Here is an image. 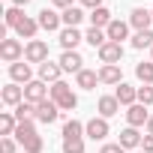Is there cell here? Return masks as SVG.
<instances>
[{
    "mask_svg": "<svg viewBox=\"0 0 153 153\" xmlns=\"http://www.w3.org/2000/svg\"><path fill=\"white\" fill-rule=\"evenodd\" d=\"M15 129H18V117H15L12 111H3V114H0V135H3V138H12Z\"/></svg>",
    "mask_w": 153,
    "mask_h": 153,
    "instance_id": "24",
    "label": "cell"
},
{
    "mask_svg": "<svg viewBox=\"0 0 153 153\" xmlns=\"http://www.w3.org/2000/svg\"><path fill=\"white\" fill-rule=\"evenodd\" d=\"M12 114L18 117V123H24V120H36V105L24 99V102H21L18 108H12Z\"/></svg>",
    "mask_w": 153,
    "mask_h": 153,
    "instance_id": "26",
    "label": "cell"
},
{
    "mask_svg": "<svg viewBox=\"0 0 153 153\" xmlns=\"http://www.w3.org/2000/svg\"><path fill=\"white\" fill-rule=\"evenodd\" d=\"M21 147H24V153H42V147H45V141H42V135L36 132V135H30V138H27V141H24Z\"/></svg>",
    "mask_w": 153,
    "mask_h": 153,
    "instance_id": "33",
    "label": "cell"
},
{
    "mask_svg": "<svg viewBox=\"0 0 153 153\" xmlns=\"http://www.w3.org/2000/svg\"><path fill=\"white\" fill-rule=\"evenodd\" d=\"M150 60H153V48H150Z\"/></svg>",
    "mask_w": 153,
    "mask_h": 153,
    "instance_id": "43",
    "label": "cell"
},
{
    "mask_svg": "<svg viewBox=\"0 0 153 153\" xmlns=\"http://www.w3.org/2000/svg\"><path fill=\"white\" fill-rule=\"evenodd\" d=\"M24 60H27V63H45V60H48V45H45L42 39H30V42L24 45Z\"/></svg>",
    "mask_w": 153,
    "mask_h": 153,
    "instance_id": "4",
    "label": "cell"
},
{
    "mask_svg": "<svg viewBox=\"0 0 153 153\" xmlns=\"http://www.w3.org/2000/svg\"><path fill=\"white\" fill-rule=\"evenodd\" d=\"M87 18H90V24H93V27H99V30H105V27H108V24L114 21V18H111V9H108V6H99V9H93V12H90Z\"/></svg>",
    "mask_w": 153,
    "mask_h": 153,
    "instance_id": "22",
    "label": "cell"
},
{
    "mask_svg": "<svg viewBox=\"0 0 153 153\" xmlns=\"http://www.w3.org/2000/svg\"><path fill=\"white\" fill-rule=\"evenodd\" d=\"M135 153H144V150H135Z\"/></svg>",
    "mask_w": 153,
    "mask_h": 153,
    "instance_id": "44",
    "label": "cell"
},
{
    "mask_svg": "<svg viewBox=\"0 0 153 153\" xmlns=\"http://www.w3.org/2000/svg\"><path fill=\"white\" fill-rule=\"evenodd\" d=\"M63 138H84V123L81 120H66L63 123Z\"/></svg>",
    "mask_w": 153,
    "mask_h": 153,
    "instance_id": "29",
    "label": "cell"
},
{
    "mask_svg": "<svg viewBox=\"0 0 153 153\" xmlns=\"http://www.w3.org/2000/svg\"><path fill=\"white\" fill-rule=\"evenodd\" d=\"M96 84H99V72H93V69H81L75 75V87H81V90H93Z\"/></svg>",
    "mask_w": 153,
    "mask_h": 153,
    "instance_id": "21",
    "label": "cell"
},
{
    "mask_svg": "<svg viewBox=\"0 0 153 153\" xmlns=\"http://www.w3.org/2000/svg\"><path fill=\"white\" fill-rule=\"evenodd\" d=\"M30 135H36V123H33V120H24V123H18V129H15V141H18V144H24Z\"/></svg>",
    "mask_w": 153,
    "mask_h": 153,
    "instance_id": "30",
    "label": "cell"
},
{
    "mask_svg": "<svg viewBox=\"0 0 153 153\" xmlns=\"http://www.w3.org/2000/svg\"><path fill=\"white\" fill-rule=\"evenodd\" d=\"M144 132H147V135H153V114H150V120H147V126H144Z\"/></svg>",
    "mask_w": 153,
    "mask_h": 153,
    "instance_id": "41",
    "label": "cell"
},
{
    "mask_svg": "<svg viewBox=\"0 0 153 153\" xmlns=\"http://www.w3.org/2000/svg\"><path fill=\"white\" fill-rule=\"evenodd\" d=\"M81 6L93 12V9H99V6H102V0H81Z\"/></svg>",
    "mask_w": 153,
    "mask_h": 153,
    "instance_id": "39",
    "label": "cell"
},
{
    "mask_svg": "<svg viewBox=\"0 0 153 153\" xmlns=\"http://www.w3.org/2000/svg\"><path fill=\"white\" fill-rule=\"evenodd\" d=\"M132 48H153V30H138L132 36Z\"/></svg>",
    "mask_w": 153,
    "mask_h": 153,
    "instance_id": "32",
    "label": "cell"
},
{
    "mask_svg": "<svg viewBox=\"0 0 153 153\" xmlns=\"http://www.w3.org/2000/svg\"><path fill=\"white\" fill-rule=\"evenodd\" d=\"M96 111H99V117H114L117 111H120V102H117V96L111 93V96H99V102H96Z\"/></svg>",
    "mask_w": 153,
    "mask_h": 153,
    "instance_id": "18",
    "label": "cell"
},
{
    "mask_svg": "<svg viewBox=\"0 0 153 153\" xmlns=\"http://www.w3.org/2000/svg\"><path fill=\"white\" fill-rule=\"evenodd\" d=\"M9 78H12L15 84H30V81H33V69H30V63H27V60L12 63V66H9Z\"/></svg>",
    "mask_w": 153,
    "mask_h": 153,
    "instance_id": "10",
    "label": "cell"
},
{
    "mask_svg": "<svg viewBox=\"0 0 153 153\" xmlns=\"http://www.w3.org/2000/svg\"><path fill=\"white\" fill-rule=\"evenodd\" d=\"M57 117H60V108H57V102H54L51 96L36 105V120H39V123H54Z\"/></svg>",
    "mask_w": 153,
    "mask_h": 153,
    "instance_id": "9",
    "label": "cell"
},
{
    "mask_svg": "<svg viewBox=\"0 0 153 153\" xmlns=\"http://www.w3.org/2000/svg\"><path fill=\"white\" fill-rule=\"evenodd\" d=\"M126 120H129V126H147V120H150V111H147V105H141V102H135V105H129L126 108Z\"/></svg>",
    "mask_w": 153,
    "mask_h": 153,
    "instance_id": "12",
    "label": "cell"
},
{
    "mask_svg": "<svg viewBox=\"0 0 153 153\" xmlns=\"http://www.w3.org/2000/svg\"><path fill=\"white\" fill-rule=\"evenodd\" d=\"M138 102H141V105H153V84L138 87Z\"/></svg>",
    "mask_w": 153,
    "mask_h": 153,
    "instance_id": "35",
    "label": "cell"
},
{
    "mask_svg": "<svg viewBox=\"0 0 153 153\" xmlns=\"http://www.w3.org/2000/svg\"><path fill=\"white\" fill-rule=\"evenodd\" d=\"M24 18H27V15H24V9H18V6H9V9L3 12V21H6V27H12V30H15Z\"/></svg>",
    "mask_w": 153,
    "mask_h": 153,
    "instance_id": "27",
    "label": "cell"
},
{
    "mask_svg": "<svg viewBox=\"0 0 153 153\" xmlns=\"http://www.w3.org/2000/svg\"><path fill=\"white\" fill-rule=\"evenodd\" d=\"M108 132H111V126H108V120H105V117H93V120H87V123H84V135H87L90 141H105V138H108Z\"/></svg>",
    "mask_w": 153,
    "mask_h": 153,
    "instance_id": "2",
    "label": "cell"
},
{
    "mask_svg": "<svg viewBox=\"0 0 153 153\" xmlns=\"http://www.w3.org/2000/svg\"><path fill=\"white\" fill-rule=\"evenodd\" d=\"M48 96L57 102V108H60V111H75V108H78V96H75V90H72L66 81H57V84H51Z\"/></svg>",
    "mask_w": 153,
    "mask_h": 153,
    "instance_id": "1",
    "label": "cell"
},
{
    "mask_svg": "<svg viewBox=\"0 0 153 153\" xmlns=\"http://www.w3.org/2000/svg\"><path fill=\"white\" fill-rule=\"evenodd\" d=\"M60 18H63L66 27H78V24L84 21V9H81V6H69V9L60 12Z\"/></svg>",
    "mask_w": 153,
    "mask_h": 153,
    "instance_id": "25",
    "label": "cell"
},
{
    "mask_svg": "<svg viewBox=\"0 0 153 153\" xmlns=\"http://www.w3.org/2000/svg\"><path fill=\"white\" fill-rule=\"evenodd\" d=\"M99 153H126V150H123L120 144H102V150H99Z\"/></svg>",
    "mask_w": 153,
    "mask_h": 153,
    "instance_id": "38",
    "label": "cell"
},
{
    "mask_svg": "<svg viewBox=\"0 0 153 153\" xmlns=\"http://www.w3.org/2000/svg\"><path fill=\"white\" fill-rule=\"evenodd\" d=\"M27 3H30V0H12V6H18V9H24Z\"/></svg>",
    "mask_w": 153,
    "mask_h": 153,
    "instance_id": "42",
    "label": "cell"
},
{
    "mask_svg": "<svg viewBox=\"0 0 153 153\" xmlns=\"http://www.w3.org/2000/svg\"><path fill=\"white\" fill-rule=\"evenodd\" d=\"M105 36H108V42H120V45H123V39H129V21L114 18V21L105 27Z\"/></svg>",
    "mask_w": 153,
    "mask_h": 153,
    "instance_id": "11",
    "label": "cell"
},
{
    "mask_svg": "<svg viewBox=\"0 0 153 153\" xmlns=\"http://www.w3.org/2000/svg\"><path fill=\"white\" fill-rule=\"evenodd\" d=\"M84 42H90V45H93V48L99 51V48H102V45L108 42V36H105V30H99V27H90V30L84 33Z\"/></svg>",
    "mask_w": 153,
    "mask_h": 153,
    "instance_id": "28",
    "label": "cell"
},
{
    "mask_svg": "<svg viewBox=\"0 0 153 153\" xmlns=\"http://www.w3.org/2000/svg\"><path fill=\"white\" fill-rule=\"evenodd\" d=\"M150 24H153V15H150V9H132L129 12V27H135V33L138 30H150Z\"/></svg>",
    "mask_w": 153,
    "mask_h": 153,
    "instance_id": "15",
    "label": "cell"
},
{
    "mask_svg": "<svg viewBox=\"0 0 153 153\" xmlns=\"http://www.w3.org/2000/svg\"><path fill=\"white\" fill-rule=\"evenodd\" d=\"M0 57L12 66V63L24 60V45H21L18 39H3V42H0Z\"/></svg>",
    "mask_w": 153,
    "mask_h": 153,
    "instance_id": "3",
    "label": "cell"
},
{
    "mask_svg": "<svg viewBox=\"0 0 153 153\" xmlns=\"http://www.w3.org/2000/svg\"><path fill=\"white\" fill-rule=\"evenodd\" d=\"M135 75H138V81H141V84H153V60L138 63V66H135Z\"/></svg>",
    "mask_w": 153,
    "mask_h": 153,
    "instance_id": "31",
    "label": "cell"
},
{
    "mask_svg": "<svg viewBox=\"0 0 153 153\" xmlns=\"http://www.w3.org/2000/svg\"><path fill=\"white\" fill-rule=\"evenodd\" d=\"M99 60L108 63V66H120V60H123V45H120V42H105V45L99 48Z\"/></svg>",
    "mask_w": 153,
    "mask_h": 153,
    "instance_id": "7",
    "label": "cell"
},
{
    "mask_svg": "<svg viewBox=\"0 0 153 153\" xmlns=\"http://www.w3.org/2000/svg\"><path fill=\"white\" fill-rule=\"evenodd\" d=\"M63 153H84V138H63Z\"/></svg>",
    "mask_w": 153,
    "mask_h": 153,
    "instance_id": "34",
    "label": "cell"
},
{
    "mask_svg": "<svg viewBox=\"0 0 153 153\" xmlns=\"http://www.w3.org/2000/svg\"><path fill=\"white\" fill-rule=\"evenodd\" d=\"M39 30H42V27H39V21H36V18H30V15L15 27V33H18L21 39H36V33H39Z\"/></svg>",
    "mask_w": 153,
    "mask_h": 153,
    "instance_id": "23",
    "label": "cell"
},
{
    "mask_svg": "<svg viewBox=\"0 0 153 153\" xmlns=\"http://www.w3.org/2000/svg\"><path fill=\"white\" fill-rule=\"evenodd\" d=\"M57 63L63 66V72H75V75H78V72L84 69V57H81L78 51H63Z\"/></svg>",
    "mask_w": 153,
    "mask_h": 153,
    "instance_id": "13",
    "label": "cell"
},
{
    "mask_svg": "<svg viewBox=\"0 0 153 153\" xmlns=\"http://www.w3.org/2000/svg\"><path fill=\"white\" fill-rule=\"evenodd\" d=\"M150 15H153V9H150Z\"/></svg>",
    "mask_w": 153,
    "mask_h": 153,
    "instance_id": "45",
    "label": "cell"
},
{
    "mask_svg": "<svg viewBox=\"0 0 153 153\" xmlns=\"http://www.w3.org/2000/svg\"><path fill=\"white\" fill-rule=\"evenodd\" d=\"M60 75H63V66H60V63H51V60L39 63V81H45V84H57Z\"/></svg>",
    "mask_w": 153,
    "mask_h": 153,
    "instance_id": "14",
    "label": "cell"
},
{
    "mask_svg": "<svg viewBox=\"0 0 153 153\" xmlns=\"http://www.w3.org/2000/svg\"><path fill=\"white\" fill-rule=\"evenodd\" d=\"M0 153H15V138H0Z\"/></svg>",
    "mask_w": 153,
    "mask_h": 153,
    "instance_id": "36",
    "label": "cell"
},
{
    "mask_svg": "<svg viewBox=\"0 0 153 153\" xmlns=\"http://www.w3.org/2000/svg\"><path fill=\"white\" fill-rule=\"evenodd\" d=\"M99 84H123V72H120V66L102 63V69H99Z\"/></svg>",
    "mask_w": 153,
    "mask_h": 153,
    "instance_id": "20",
    "label": "cell"
},
{
    "mask_svg": "<svg viewBox=\"0 0 153 153\" xmlns=\"http://www.w3.org/2000/svg\"><path fill=\"white\" fill-rule=\"evenodd\" d=\"M117 144H120L123 150H135V147H141V132H138L135 126H126V129L120 132Z\"/></svg>",
    "mask_w": 153,
    "mask_h": 153,
    "instance_id": "19",
    "label": "cell"
},
{
    "mask_svg": "<svg viewBox=\"0 0 153 153\" xmlns=\"http://www.w3.org/2000/svg\"><path fill=\"white\" fill-rule=\"evenodd\" d=\"M57 39H60V48H63V51H78V45L84 42V33H81L78 27H63Z\"/></svg>",
    "mask_w": 153,
    "mask_h": 153,
    "instance_id": "6",
    "label": "cell"
},
{
    "mask_svg": "<svg viewBox=\"0 0 153 153\" xmlns=\"http://www.w3.org/2000/svg\"><path fill=\"white\" fill-rule=\"evenodd\" d=\"M0 99H3V105H9V108H18L24 102V87H18L15 81H9L3 90H0Z\"/></svg>",
    "mask_w": 153,
    "mask_h": 153,
    "instance_id": "8",
    "label": "cell"
},
{
    "mask_svg": "<svg viewBox=\"0 0 153 153\" xmlns=\"http://www.w3.org/2000/svg\"><path fill=\"white\" fill-rule=\"evenodd\" d=\"M141 150L144 153H153V135H144L141 138Z\"/></svg>",
    "mask_w": 153,
    "mask_h": 153,
    "instance_id": "37",
    "label": "cell"
},
{
    "mask_svg": "<svg viewBox=\"0 0 153 153\" xmlns=\"http://www.w3.org/2000/svg\"><path fill=\"white\" fill-rule=\"evenodd\" d=\"M114 96H117V102H120V105H126V108H129V105H135V102H138V87H132V84H126V81H123V84H117Z\"/></svg>",
    "mask_w": 153,
    "mask_h": 153,
    "instance_id": "17",
    "label": "cell"
},
{
    "mask_svg": "<svg viewBox=\"0 0 153 153\" xmlns=\"http://www.w3.org/2000/svg\"><path fill=\"white\" fill-rule=\"evenodd\" d=\"M51 3H54L57 9H69V6H75V0H51Z\"/></svg>",
    "mask_w": 153,
    "mask_h": 153,
    "instance_id": "40",
    "label": "cell"
},
{
    "mask_svg": "<svg viewBox=\"0 0 153 153\" xmlns=\"http://www.w3.org/2000/svg\"><path fill=\"white\" fill-rule=\"evenodd\" d=\"M36 21H39V27H42V30H48V33L60 30V24H63V18H60V15H57L54 9H48V6H45V9L39 12V18H36Z\"/></svg>",
    "mask_w": 153,
    "mask_h": 153,
    "instance_id": "16",
    "label": "cell"
},
{
    "mask_svg": "<svg viewBox=\"0 0 153 153\" xmlns=\"http://www.w3.org/2000/svg\"><path fill=\"white\" fill-rule=\"evenodd\" d=\"M48 90H51V87H48L45 81L33 78L30 84H24V99H27V102H33V105H39V102H45V99H48Z\"/></svg>",
    "mask_w": 153,
    "mask_h": 153,
    "instance_id": "5",
    "label": "cell"
}]
</instances>
